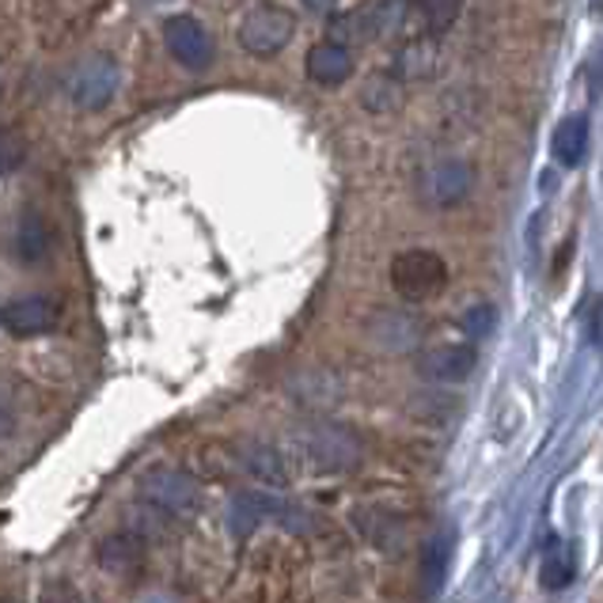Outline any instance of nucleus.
Returning a JSON list of instances; mask_svg holds the SVG:
<instances>
[{
	"label": "nucleus",
	"instance_id": "4",
	"mask_svg": "<svg viewBox=\"0 0 603 603\" xmlns=\"http://www.w3.org/2000/svg\"><path fill=\"white\" fill-rule=\"evenodd\" d=\"M163 42H168L171 57H175L183 68L191 73H202V68L213 65L217 57V46H213V34L194 20V15H171L163 23Z\"/></svg>",
	"mask_w": 603,
	"mask_h": 603
},
{
	"label": "nucleus",
	"instance_id": "14",
	"mask_svg": "<svg viewBox=\"0 0 603 603\" xmlns=\"http://www.w3.org/2000/svg\"><path fill=\"white\" fill-rule=\"evenodd\" d=\"M357 528L360 536H365L368 542H373L376 550H399L402 539H407V528H402V520L395 513H387V508H357Z\"/></svg>",
	"mask_w": 603,
	"mask_h": 603
},
{
	"label": "nucleus",
	"instance_id": "3",
	"mask_svg": "<svg viewBox=\"0 0 603 603\" xmlns=\"http://www.w3.org/2000/svg\"><path fill=\"white\" fill-rule=\"evenodd\" d=\"M292 34H297L292 12H286V8L278 4H262L255 8V12H247L244 23H239V46L255 57H273L289 46Z\"/></svg>",
	"mask_w": 603,
	"mask_h": 603
},
{
	"label": "nucleus",
	"instance_id": "5",
	"mask_svg": "<svg viewBox=\"0 0 603 603\" xmlns=\"http://www.w3.org/2000/svg\"><path fill=\"white\" fill-rule=\"evenodd\" d=\"M300 448H304L308 463L319 471H346L357 463L360 455V444L349 429L342 426H315L300 437Z\"/></svg>",
	"mask_w": 603,
	"mask_h": 603
},
{
	"label": "nucleus",
	"instance_id": "24",
	"mask_svg": "<svg viewBox=\"0 0 603 603\" xmlns=\"http://www.w3.org/2000/svg\"><path fill=\"white\" fill-rule=\"evenodd\" d=\"M460 326H463L467 338H486V334H494V326H497L494 304H471L467 312H463Z\"/></svg>",
	"mask_w": 603,
	"mask_h": 603
},
{
	"label": "nucleus",
	"instance_id": "28",
	"mask_svg": "<svg viewBox=\"0 0 603 603\" xmlns=\"http://www.w3.org/2000/svg\"><path fill=\"white\" fill-rule=\"evenodd\" d=\"M589 88H592V96H603V42H600L596 57L589 62Z\"/></svg>",
	"mask_w": 603,
	"mask_h": 603
},
{
	"label": "nucleus",
	"instance_id": "27",
	"mask_svg": "<svg viewBox=\"0 0 603 603\" xmlns=\"http://www.w3.org/2000/svg\"><path fill=\"white\" fill-rule=\"evenodd\" d=\"M584 331H589L592 346L603 353V297H592L584 304Z\"/></svg>",
	"mask_w": 603,
	"mask_h": 603
},
{
	"label": "nucleus",
	"instance_id": "1",
	"mask_svg": "<svg viewBox=\"0 0 603 603\" xmlns=\"http://www.w3.org/2000/svg\"><path fill=\"white\" fill-rule=\"evenodd\" d=\"M391 286H395V292H399L402 300H413V304H418V300H433L437 292L448 286L444 258L437 255V251H421V247L395 255Z\"/></svg>",
	"mask_w": 603,
	"mask_h": 603
},
{
	"label": "nucleus",
	"instance_id": "2",
	"mask_svg": "<svg viewBox=\"0 0 603 603\" xmlns=\"http://www.w3.org/2000/svg\"><path fill=\"white\" fill-rule=\"evenodd\" d=\"M137 494H141L149 505H157L163 516H194L197 505H202L197 482L179 467L144 471L141 482H137Z\"/></svg>",
	"mask_w": 603,
	"mask_h": 603
},
{
	"label": "nucleus",
	"instance_id": "20",
	"mask_svg": "<svg viewBox=\"0 0 603 603\" xmlns=\"http://www.w3.org/2000/svg\"><path fill=\"white\" fill-rule=\"evenodd\" d=\"M360 103L373 115H391L402 107V80H395L391 73H373L360 88Z\"/></svg>",
	"mask_w": 603,
	"mask_h": 603
},
{
	"label": "nucleus",
	"instance_id": "19",
	"mask_svg": "<svg viewBox=\"0 0 603 603\" xmlns=\"http://www.w3.org/2000/svg\"><path fill=\"white\" fill-rule=\"evenodd\" d=\"M270 513H286V505H278L273 497H266V494H239L236 502H231L228 508V524H231V531L236 536H247V531L255 528L262 516H270Z\"/></svg>",
	"mask_w": 603,
	"mask_h": 603
},
{
	"label": "nucleus",
	"instance_id": "29",
	"mask_svg": "<svg viewBox=\"0 0 603 603\" xmlns=\"http://www.w3.org/2000/svg\"><path fill=\"white\" fill-rule=\"evenodd\" d=\"M308 8H312V12H331L334 4H338V0H304Z\"/></svg>",
	"mask_w": 603,
	"mask_h": 603
},
{
	"label": "nucleus",
	"instance_id": "32",
	"mask_svg": "<svg viewBox=\"0 0 603 603\" xmlns=\"http://www.w3.org/2000/svg\"><path fill=\"white\" fill-rule=\"evenodd\" d=\"M0 603H20V600H12V596H4V600H0Z\"/></svg>",
	"mask_w": 603,
	"mask_h": 603
},
{
	"label": "nucleus",
	"instance_id": "12",
	"mask_svg": "<svg viewBox=\"0 0 603 603\" xmlns=\"http://www.w3.org/2000/svg\"><path fill=\"white\" fill-rule=\"evenodd\" d=\"M308 76L323 88H338L353 76V50L349 46H338V42H319L308 54Z\"/></svg>",
	"mask_w": 603,
	"mask_h": 603
},
{
	"label": "nucleus",
	"instance_id": "6",
	"mask_svg": "<svg viewBox=\"0 0 603 603\" xmlns=\"http://www.w3.org/2000/svg\"><path fill=\"white\" fill-rule=\"evenodd\" d=\"M475 186V168L467 160H437L433 168L421 175V197H426L433 209H448V205H460L463 197Z\"/></svg>",
	"mask_w": 603,
	"mask_h": 603
},
{
	"label": "nucleus",
	"instance_id": "26",
	"mask_svg": "<svg viewBox=\"0 0 603 603\" xmlns=\"http://www.w3.org/2000/svg\"><path fill=\"white\" fill-rule=\"evenodd\" d=\"M39 603H84V596L73 589V584H68V581H62V577H57V581H46V584H42V592H39Z\"/></svg>",
	"mask_w": 603,
	"mask_h": 603
},
{
	"label": "nucleus",
	"instance_id": "21",
	"mask_svg": "<svg viewBox=\"0 0 603 603\" xmlns=\"http://www.w3.org/2000/svg\"><path fill=\"white\" fill-rule=\"evenodd\" d=\"M573 573H577V562H573V550L566 547V542H550V550H547V558H542V589H550V592H558V589H566V584L573 581Z\"/></svg>",
	"mask_w": 603,
	"mask_h": 603
},
{
	"label": "nucleus",
	"instance_id": "7",
	"mask_svg": "<svg viewBox=\"0 0 603 603\" xmlns=\"http://www.w3.org/2000/svg\"><path fill=\"white\" fill-rule=\"evenodd\" d=\"M478 365V353L475 346H433L426 349L418 357V373L426 376V380H437V384H463L471 373H475Z\"/></svg>",
	"mask_w": 603,
	"mask_h": 603
},
{
	"label": "nucleus",
	"instance_id": "16",
	"mask_svg": "<svg viewBox=\"0 0 603 603\" xmlns=\"http://www.w3.org/2000/svg\"><path fill=\"white\" fill-rule=\"evenodd\" d=\"M550 152H554V160L562 168H577L584 160V152H589V118L584 115L562 118L554 137H550Z\"/></svg>",
	"mask_w": 603,
	"mask_h": 603
},
{
	"label": "nucleus",
	"instance_id": "31",
	"mask_svg": "<svg viewBox=\"0 0 603 603\" xmlns=\"http://www.w3.org/2000/svg\"><path fill=\"white\" fill-rule=\"evenodd\" d=\"M600 8H603V0H592V12H600Z\"/></svg>",
	"mask_w": 603,
	"mask_h": 603
},
{
	"label": "nucleus",
	"instance_id": "23",
	"mask_svg": "<svg viewBox=\"0 0 603 603\" xmlns=\"http://www.w3.org/2000/svg\"><path fill=\"white\" fill-rule=\"evenodd\" d=\"M46 251H50L46 224H42V217L28 213V217L20 220V228H15V255H20L23 262H39V258L46 255Z\"/></svg>",
	"mask_w": 603,
	"mask_h": 603
},
{
	"label": "nucleus",
	"instance_id": "9",
	"mask_svg": "<svg viewBox=\"0 0 603 603\" xmlns=\"http://www.w3.org/2000/svg\"><path fill=\"white\" fill-rule=\"evenodd\" d=\"M365 12V31L368 39H418V20H413V0H376V4L360 8Z\"/></svg>",
	"mask_w": 603,
	"mask_h": 603
},
{
	"label": "nucleus",
	"instance_id": "17",
	"mask_svg": "<svg viewBox=\"0 0 603 603\" xmlns=\"http://www.w3.org/2000/svg\"><path fill=\"white\" fill-rule=\"evenodd\" d=\"M368 334H373V342H376V346H384V349H410L413 342H418L421 326L413 323L410 315L384 312V315H376V319H373Z\"/></svg>",
	"mask_w": 603,
	"mask_h": 603
},
{
	"label": "nucleus",
	"instance_id": "10",
	"mask_svg": "<svg viewBox=\"0 0 603 603\" xmlns=\"http://www.w3.org/2000/svg\"><path fill=\"white\" fill-rule=\"evenodd\" d=\"M54 319H57V304L50 297H23L0 308V326H4L8 334H20V338L50 331Z\"/></svg>",
	"mask_w": 603,
	"mask_h": 603
},
{
	"label": "nucleus",
	"instance_id": "25",
	"mask_svg": "<svg viewBox=\"0 0 603 603\" xmlns=\"http://www.w3.org/2000/svg\"><path fill=\"white\" fill-rule=\"evenodd\" d=\"M20 163H23V141L15 133H8V129H0V175L15 171Z\"/></svg>",
	"mask_w": 603,
	"mask_h": 603
},
{
	"label": "nucleus",
	"instance_id": "22",
	"mask_svg": "<svg viewBox=\"0 0 603 603\" xmlns=\"http://www.w3.org/2000/svg\"><path fill=\"white\" fill-rule=\"evenodd\" d=\"M448 558H452V542H448V536H437V539L426 547V554H421V581H426V592H429V596L444 589Z\"/></svg>",
	"mask_w": 603,
	"mask_h": 603
},
{
	"label": "nucleus",
	"instance_id": "11",
	"mask_svg": "<svg viewBox=\"0 0 603 603\" xmlns=\"http://www.w3.org/2000/svg\"><path fill=\"white\" fill-rule=\"evenodd\" d=\"M441 73V50H437L433 39H410L399 46L391 65L395 80H433Z\"/></svg>",
	"mask_w": 603,
	"mask_h": 603
},
{
	"label": "nucleus",
	"instance_id": "8",
	"mask_svg": "<svg viewBox=\"0 0 603 603\" xmlns=\"http://www.w3.org/2000/svg\"><path fill=\"white\" fill-rule=\"evenodd\" d=\"M115 88H118V65L103 54L84 62L73 76V99L88 110L107 107V103L115 99Z\"/></svg>",
	"mask_w": 603,
	"mask_h": 603
},
{
	"label": "nucleus",
	"instance_id": "30",
	"mask_svg": "<svg viewBox=\"0 0 603 603\" xmlns=\"http://www.w3.org/2000/svg\"><path fill=\"white\" fill-rule=\"evenodd\" d=\"M8 433H12V418H8V413L0 410V437H8Z\"/></svg>",
	"mask_w": 603,
	"mask_h": 603
},
{
	"label": "nucleus",
	"instance_id": "15",
	"mask_svg": "<svg viewBox=\"0 0 603 603\" xmlns=\"http://www.w3.org/2000/svg\"><path fill=\"white\" fill-rule=\"evenodd\" d=\"M144 562V542L137 536H126V531H118V536L103 539L99 542V566L107 573L115 577H133L137 570H141Z\"/></svg>",
	"mask_w": 603,
	"mask_h": 603
},
{
	"label": "nucleus",
	"instance_id": "13",
	"mask_svg": "<svg viewBox=\"0 0 603 603\" xmlns=\"http://www.w3.org/2000/svg\"><path fill=\"white\" fill-rule=\"evenodd\" d=\"M236 455H239V467H244L255 482H262V486H286L289 482L286 460H281V452H273L270 444L244 441L236 448Z\"/></svg>",
	"mask_w": 603,
	"mask_h": 603
},
{
	"label": "nucleus",
	"instance_id": "18",
	"mask_svg": "<svg viewBox=\"0 0 603 603\" xmlns=\"http://www.w3.org/2000/svg\"><path fill=\"white\" fill-rule=\"evenodd\" d=\"M463 0H413V20H418V39H437L460 20Z\"/></svg>",
	"mask_w": 603,
	"mask_h": 603
}]
</instances>
